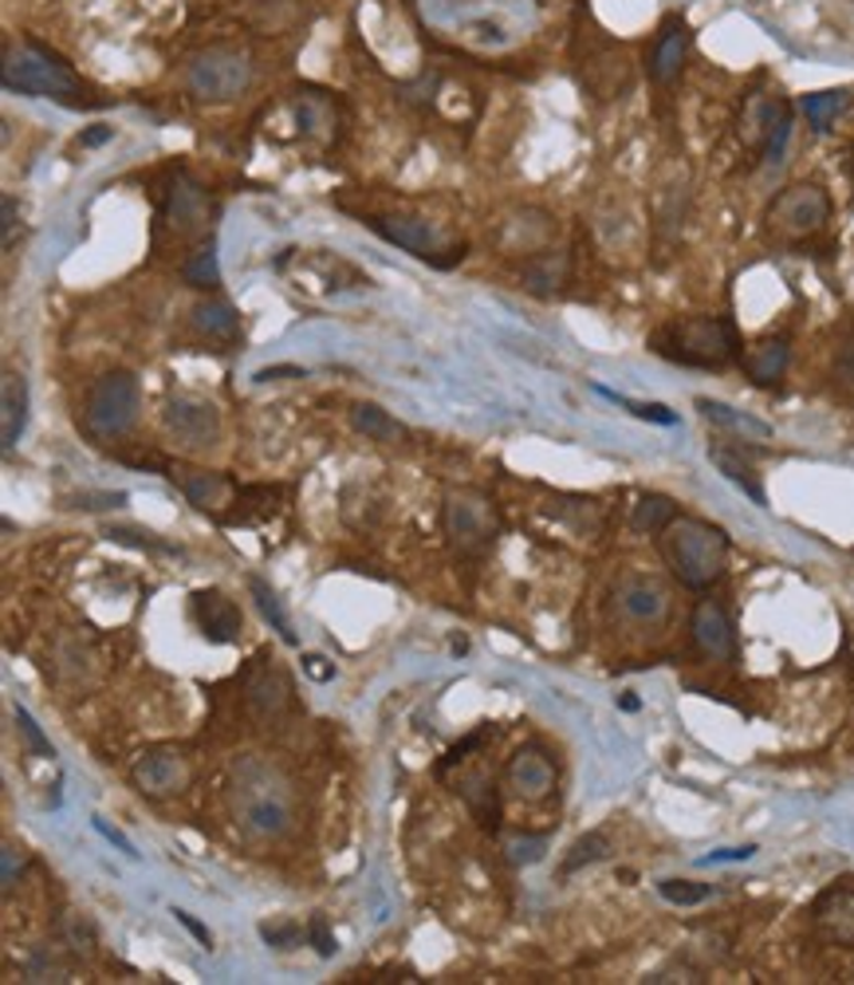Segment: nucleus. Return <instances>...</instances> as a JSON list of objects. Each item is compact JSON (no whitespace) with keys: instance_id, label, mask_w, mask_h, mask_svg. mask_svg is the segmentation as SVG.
I'll use <instances>...</instances> for the list:
<instances>
[{"instance_id":"nucleus-1","label":"nucleus","mask_w":854,"mask_h":985,"mask_svg":"<svg viewBox=\"0 0 854 985\" xmlns=\"http://www.w3.org/2000/svg\"><path fill=\"white\" fill-rule=\"evenodd\" d=\"M662 556H666L670 572L682 579L685 588L705 591L725 576L729 536L713 528L709 521H697V516H674L662 528Z\"/></svg>"},{"instance_id":"nucleus-2","label":"nucleus","mask_w":854,"mask_h":985,"mask_svg":"<svg viewBox=\"0 0 854 985\" xmlns=\"http://www.w3.org/2000/svg\"><path fill=\"white\" fill-rule=\"evenodd\" d=\"M654 355L682 367H702V371H720L729 367L740 355V335L732 327V319L717 316H693V319H674V324L657 327L650 335Z\"/></svg>"},{"instance_id":"nucleus-3","label":"nucleus","mask_w":854,"mask_h":985,"mask_svg":"<svg viewBox=\"0 0 854 985\" xmlns=\"http://www.w3.org/2000/svg\"><path fill=\"white\" fill-rule=\"evenodd\" d=\"M0 80H4L9 91L32 95V99H55V103H67V107H87V103L99 107L103 103V99H83V83L75 80L72 67L40 44H24L4 55Z\"/></svg>"},{"instance_id":"nucleus-4","label":"nucleus","mask_w":854,"mask_h":985,"mask_svg":"<svg viewBox=\"0 0 854 985\" xmlns=\"http://www.w3.org/2000/svg\"><path fill=\"white\" fill-rule=\"evenodd\" d=\"M138 410H143L138 379L130 371H110L95 379L83 418H87V430L95 438H123L138 422Z\"/></svg>"},{"instance_id":"nucleus-5","label":"nucleus","mask_w":854,"mask_h":985,"mask_svg":"<svg viewBox=\"0 0 854 985\" xmlns=\"http://www.w3.org/2000/svg\"><path fill=\"white\" fill-rule=\"evenodd\" d=\"M236 816L252 836H280L288 832L292 808L284 788H276L261 768H249L236 780Z\"/></svg>"},{"instance_id":"nucleus-6","label":"nucleus","mask_w":854,"mask_h":985,"mask_svg":"<svg viewBox=\"0 0 854 985\" xmlns=\"http://www.w3.org/2000/svg\"><path fill=\"white\" fill-rule=\"evenodd\" d=\"M831 221V198L827 190H819L811 181H800V186H788L780 198L768 209V226L772 233L788 237V241H800V237H811Z\"/></svg>"},{"instance_id":"nucleus-7","label":"nucleus","mask_w":854,"mask_h":985,"mask_svg":"<svg viewBox=\"0 0 854 985\" xmlns=\"http://www.w3.org/2000/svg\"><path fill=\"white\" fill-rule=\"evenodd\" d=\"M445 533L461 556H477L496 541V516L481 493H453L445 501Z\"/></svg>"},{"instance_id":"nucleus-8","label":"nucleus","mask_w":854,"mask_h":985,"mask_svg":"<svg viewBox=\"0 0 854 985\" xmlns=\"http://www.w3.org/2000/svg\"><path fill=\"white\" fill-rule=\"evenodd\" d=\"M189 87L198 91L201 99H233L249 87V60L241 52H213L198 55V64L189 67Z\"/></svg>"},{"instance_id":"nucleus-9","label":"nucleus","mask_w":854,"mask_h":985,"mask_svg":"<svg viewBox=\"0 0 854 985\" xmlns=\"http://www.w3.org/2000/svg\"><path fill=\"white\" fill-rule=\"evenodd\" d=\"M162 422L181 446L189 450H209V446L221 442V415H217L213 402L205 398H170L162 410Z\"/></svg>"},{"instance_id":"nucleus-10","label":"nucleus","mask_w":854,"mask_h":985,"mask_svg":"<svg viewBox=\"0 0 854 985\" xmlns=\"http://www.w3.org/2000/svg\"><path fill=\"white\" fill-rule=\"evenodd\" d=\"M614 607H619V615L626 624L657 627L670 615V588L657 576L634 572V576H626L619 588H614Z\"/></svg>"},{"instance_id":"nucleus-11","label":"nucleus","mask_w":854,"mask_h":985,"mask_svg":"<svg viewBox=\"0 0 854 985\" xmlns=\"http://www.w3.org/2000/svg\"><path fill=\"white\" fill-rule=\"evenodd\" d=\"M130 780L143 796H173L189 785V765L181 753L158 745V750L138 753L135 765H130Z\"/></svg>"},{"instance_id":"nucleus-12","label":"nucleus","mask_w":854,"mask_h":985,"mask_svg":"<svg viewBox=\"0 0 854 985\" xmlns=\"http://www.w3.org/2000/svg\"><path fill=\"white\" fill-rule=\"evenodd\" d=\"M375 229L387 237L390 244H398V249H405V253L422 256V261L441 264V269H445V261H441L437 253L465 256V249H450L445 237H441L437 229H433L430 221H422V218H375Z\"/></svg>"},{"instance_id":"nucleus-13","label":"nucleus","mask_w":854,"mask_h":985,"mask_svg":"<svg viewBox=\"0 0 854 985\" xmlns=\"http://www.w3.org/2000/svg\"><path fill=\"white\" fill-rule=\"evenodd\" d=\"M193 619H198L201 635H205L213 647H225V642H236L244 631L241 607L225 596V591H198L193 596Z\"/></svg>"},{"instance_id":"nucleus-14","label":"nucleus","mask_w":854,"mask_h":985,"mask_svg":"<svg viewBox=\"0 0 854 985\" xmlns=\"http://www.w3.org/2000/svg\"><path fill=\"white\" fill-rule=\"evenodd\" d=\"M508 785H513V793L520 800H544L556 788V765H551V757L544 750L528 745V750H520L508 761Z\"/></svg>"},{"instance_id":"nucleus-15","label":"nucleus","mask_w":854,"mask_h":985,"mask_svg":"<svg viewBox=\"0 0 854 985\" xmlns=\"http://www.w3.org/2000/svg\"><path fill=\"white\" fill-rule=\"evenodd\" d=\"M693 642H697L709 659H732V654H737V631H732L729 611L720 604H713V599L697 604V611H693Z\"/></svg>"},{"instance_id":"nucleus-16","label":"nucleus","mask_w":854,"mask_h":985,"mask_svg":"<svg viewBox=\"0 0 854 985\" xmlns=\"http://www.w3.org/2000/svg\"><path fill=\"white\" fill-rule=\"evenodd\" d=\"M689 40H693V32L682 17H670L666 24H662L654 52H650V75H654L657 83H670L677 72H682L685 55H689Z\"/></svg>"},{"instance_id":"nucleus-17","label":"nucleus","mask_w":854,"mask_h":985,"mask_svg":"<svg viewBox=\"0 0 854 985\" xmlns=\"http://www.w3.org/2000/svg\"><path fill=\"white\" fill-rule=\"evenodd\" d=\"M788 363H792V347H788V339H780V335H765V339H756V344L748 347L745 371L756 387H772V383L783 379Z\"/></svg>"},{"instance_id":"nucleus-18","label":"nucleus","mask_w":854,"mask_h":985,"mask_svg":"<svg viewBox=\"0 0 854 985\" xmlns=\"http://www.w3.org/2000/svg\"><path fill=\"white\" fill-rule=\"evenodd\" d=\"M0 410H4V453L17 450L20 434H24V422H28V383L24 375L9 371L4 375V390H0Z\"/></svg>"},{"instance_id":"nucleus-19","label":"nucleus","mask_w":854,"mask_h":985,"mask_svg":"<svg viewBox=\"0 0 854 985\" xmlns=\"http://www.w3.org/2000/svg\"><path fill=\"white\" fill-rule=\"evenodd\" d=\"M709 461H713V465H717L720 473H725V478L732 481V485H737V489H745V493L756 501V505H760V509L768 505V493H765V485H760V481H756V470H752V465H748L745 458H740V453L725 450V446H713V450H709Z\"/></svg>"},{"instance_id":"nucleus-20","label":"nucleus","mask_w":854,"mask_h":985,"mask_svg":"<svg viewBox=\"0 0 854 985\" xmlns=\"http://www.w3.org/2000/svg\"><path fill=\"white\" fill-rule=\"evenodd\" d=\"M193 324H198V332H205L209 339H225V344H233L236 335H241V316H236L225 300H209V304L193 307Z\"/></svg>"},{"instance_id":"nucleus-21","label":"nucleus","mask_w":854,"mask_h":985,"mask_svg":"<svg viewBox=\"0 0 854 985\" xmlns=\"http://www.w3.org/2000/svg\"><path fill=\"white\" fill-rule=\"evenodd\" d=\"M351 422L370 442H402L405 438V426L398 422V418H390L382 407H375V402H359V407L351 410Z\"/></svg>"},{"instance_id":"nucleus-22","label":"nucleus","mask_w":854,"mask_h":985,"mask_svg":"<svg viewBox=\"0 0 854 985\" xmlns=\"http://www.w3.org/2000/svg\"><path fill=\"white\" fill-rule=\"evenodd\" d=\"M697 410L709 418L713 426H725V430H740V434H752V438H772V426L760 422L752 415H740V410L725 407L717 398H697Z\"/></svg>"},{"instance_id":"nucleus-23","label":"nucleus","mask_w":854,"mask_h":985,"mask_svg":"<svg viewBox=\"0 0 854 985\" xmlns=\"http://www.w3.org/2000/svg\"><path fill=\"white\" fill-rule=\"evenodd\" d=\"M846 99H851V95H846L843 87L811 91V95H803V115H808V123L815 130H831V123L846 111Z\"/></svg>"},{"instance_id":"nucleus-24","label":"nucleus","mask_w":854,"mask_h":985,"mask_svg":"<svg viewBox=\"0 0 854 985\" xmlns=\"http://www.w3.org/2000/svg\"><path fill=\"white\" fill-rule=\"evenodd\" d=\"M563 281H567V256L563 253H544L524 269V284H528L531 292H540V296L556 292Z\"/></svg>"},{"instance_id":"nucleus-25","label":"nucleus","mask_w":854,"mask_h":985,"mask_svg":"<svg viewBox=\"0 0 854 985\" xmlns=\"http://www.w3.org/2000/svg\"><path fill=\"white\" fill-rule=\"evenodd\" d=\"M461 796H465L473 816H477L485 828H496V820H500V805H496V788L488 785V777L473 773L468 780H461Z\"/></svg>"},{"instance_id":"nucleus-26","label":"nucleus","mask_w":854,"mask_h":985,"mask_svg":"<svg viewBox=\"0 0 854 985\" xmlns=\"http://www.w3.org/2000/svg\"><path fill=\"white\" fill-rule=\"evenodd\" d=\"M201 213H205V198H201L198 186H193L189 178L173 181V190H170V218H173V226L181 221V229H193V226H198Z\"/></svg>"},{"instance_id":"nucleus-27","label":"nucleus","mask_w":854,"mask_h":985,"mask_svg":"<svg viewBox=\"0 0 854 985\" xmlns=\"http://www.w3.org/2000/svg\"><path fill=\"white\" fill-rule=\"evenodd\" d=\"M249 588H252V596H256V607H261V615L272 624V631H276L280 639L288 642V647H296L299 639H296V631H292V624H288V615H284V607H280L276 591H272L261 576H252V579H249Z\"/></svg>"},{"instance_id":"nucleus-28","label":"nucleus","mask_w":854,"mask_h":985,"mask_svg":"<svg viewBox=\"0 0 854 985\" xmlns=\"http://www.w3.org/2000/svg\"><path fill=\"white\" fill-rule=\"evenodd\" d=\"M674 516H677L674 501L650 493V497H642L639 505H634V513H630V525L639 528V533H662V528H666Z\"/></svg>"},{"instance_id":"nucleus-29","label":"nucleus","mask_w":854,"mask_h":985,"mask_svg":"<svg viewBox=\"0 0 854 985\" xmlns=\"http://www.w3.org/2000/svg\"><path fill=\"white\" fill-rule=\"evenodd\" d=\"M765 154H768V163H780L783 158V146H788V138H792V111L783 107V103H772V107L765 111Z\"/></svg>"},{"instance_id":"nucleus-30","label":"nucleus","mask_w":854,"mask_h":985,"mask_svg":"<svg viewBox=\"0 0 854 985\" xmlns=\"http://www.w3.org/2000/svg\"><path fill=\"white\" fill-rule=\"evenodd\" d=\"M181 489H186V497L193 501L198 509H213L221 505V493H225V478L221 473H205V470H193L181 478Z\"/></svg>"},{"instance_id":"nucleus-31","label":"nucleus","mask_w":854,"mask_h":985,"mask_svg":"<svg viewBox=\"0 0 854 985\" xmlns=\"http://www.w3.org/2000/svg\"><path fill=\"white\" fill-rule=\"evenodd\" d=\"M186 281L193 284V289H217V284H221V264H217L213 244H205V249H198V253L189 256Z\"/></svg>"},{"instance_id":"nucleus-32","label":"nucleus","mask_w":854,"mask_h":985,"mask_svg":"<svg viewBox=\"0 0 854 985\" xmlns=\"http://www.w3.org/2000/svg\"><path fill=\"white\" fill-rule=\"evenodd\" d=\"M607 848H611V843H607L603 832H591V836H583V840H576L571 843V856L563 859V876L587 868V863H594V859H603Z\"/></svg>"},{"instance_id":"nucleus-33","label":"nucleus","mask_w":854,"mask_h":985,"mask_svg":"<svg viewBox=\"0 0 854 985\" xmlns=\"http://www.w3.org/2000/svg\"><path fill=\"white\" fill-rule=\"evenodd\" d=\"M657 891H662V899H670V903H677V907H697L713 895V887L689 883V879H662Z\"/></svg>"},{"instance_id":"nucleus-34","label":"nucleus","mask_w":854,"mask_h":985,"mask_svg":"<svg viewBox=\"0 0 854 985\" xmlns=\"http://www.w3.org/2000/svg\"><path fill=\"white\" fill-rule=\"evenodd\" d=\"M599 390V395L603 398H614V402H622V407L630 410V415H639V418H646V422H657V426H677V415L670 407H662V402H634V398H622V395H614V390H607V387H594Z\"/></svg>"},{"instance_id":"nucleus-35","label":"nucleus","mask_w":854,"mask_h":985,"mask_svg":"<svg viewBox=\"0 0 854 985\" xmlns=\"http://www.w3.org/2000/svg\"><path fill=\"white\" fill-rule=\"evenodd\" d=\"M504 851H508L513 863H540L544 851H548V840L544 836H516V840L504 843Z\"/></svg>"},{"instance_id":"nucleus-36","label":"nucleus","mask_w":854,"mask_h":985,"mask_svg":"<svg viewBox=\"0 0 854 985\" xmlns=\"http://www.w3.org/2000/svg\"><path fill=\"white\" fill-rule=\"evenodd\" d=\"M17 725H20V733H24V742H28V745H32V753H36V757H55L52 742H48L44 733H40L36 717L28 714L24 705H17Z\"/></svg>"},{"instance_id":"nucleus-37","label":"nucleus","mask_w":854,"mask_h":985,"mask_svg":"<svg viewBox=\"0 0 854 985\" xmlns=\"http://www.w3.org/2000/svg\"><path fill=\"white\" fill-rule=\"evenodd\" d=\"M107 536H110V541H118V544H135V548L173 552L170 544L158 541V536H154V533H143V528H123V525H115V528H107Z\"/></svg>"},{"instance_id":"nucleus-38","label":"nucleus","mask_w":854,"mask_h":985,"mask_svg":"<svg viewBox=\"0 0 854 985\" xmlns=\"http://www.w3.org/2000/svg\"><path fill=\"white\" fill-rule=\"evenodd\" d=\"M261 939L268 942V946H276V950H296L304 934H299L296 922H284V926H272V922H264V926H261Z\"/></svg>"},{"instance_id":"nucleus-39","label":"nucleus","mask_w":854,"mask_h":985,"mask_svg":"<svg viewBox=\"0 0 854 985\" xmlns=\"http://www.w3.org/2000/svg\"><path fill=\"white\" fill-rule=\"evenodd\" d=\"M835 379L843 383V387H854V327L846 332V339L839 344V355H835Z\"/></svg>"},{"instance_id":"nucleus-40","label":"nucleus","mask_w":854,"mask_h":985,"mask_svg":"<svg viewBox=\"0 0 854 985\" xmlns=\"http://www.w3.org/2000/svg\"><path fill=\"white\" fill-rule=\"evenodd\" d=\"M20 868H24V859H17V848H9V843H4V851H0V891H4V895H9L12 887H17Z\"/></svg>"},{"instance_id":"nucleus-41","label":"nucleus","mask_w":854,"mask_h":985,"mask_svg":"<svg viewBox=\"0 0 854 985\" xmlns=\"http://www.w3.org/2000/svg\"><path fill=\"white\" fill-rule=\"evenodd\" d=\"M307 939H312V946H315V954H319V958H331V954H335V934H331V926H327L324 919H312V926H307Z\"/></svg>"},{"instance_id":"nucleus-42","label":"nucleus","mask_w":854,"mask_h":985,"mask_svg":"<svg viewBox=\"0 0 854 985\" xmlns=\"http://www.w3.org/2000/svg\"><path fill=\"white\" fill-rule=\"evenodd\" d=\"M756 843H745V848H717L709 856H702V868H713V863H740V859H752Z\"/></svg>"},{"instance_id":"nucleus-43","label":"nucleus","mask_w":854,"mask_h":985,"mask_svg":"<svg viewBox=\"0 0 854 985\" xmlns=\"http://www.w3.org/2000/svg\"><path fill=\"white\" fill-rule=\"evenodd\" d=\"M123 501L126 493H87V497H75V509H115Z\"/></svg>"},{"instance_id":"nucleus-44","label":"nucleus","mask_w":854,"mask_h":985,"mask_svg":"<svg viewBox=\"0 0 854 985\" xmlns=\"http://www.w3.org/2000/svg\"><path fill=\"white\" fill-rule=\"evenodd\" d=\"M95 832H99V836H103V840H110V843H115V848H118V851H126V856H130V859H138L135 843L126 840V836H123V832H115V828H110V824H107V820H95Z\"/></svg>"},{"instance_id":"nucleus-45","label":"nucleus","mask_w":854,"mask_h":985,"mask_svg":"<svg viewBox=\"0 0 854 985\" xmlns=\"http://www.w3.org/2000/svg\"><path fill=\"white\" fill-rule=\"evenodd\" d=\"M256 383H272V379H304V367H261L252 375Z\"/></svg>"},{"instance_id":"nucleus-46","label":"nucleus","mask_w":854,"mask_h":985,"mask_svg":"<svg viewBox=\"0 0 854 985\" xmlns=\"http://www.w3.org/2000/svg\"><path fill=\"white\" fill-rule=\"evenodd\" d=\"M170 914H173V919H178V922H181V926H186V931H189V934H193V939H198V942H205V946H209V931H205V926H201V922H198V919H193V914H189V911H181V907H173V911H170Z\"/></svg>"},{"instance_id":"nucleus-47","label":"nucleus","mask_w":854,"mask_h":985,"mask_svg":"<svg viewBox=\"0 0 854 985\" xmlns=\"http://www.w3.org/2000/svg\"><path fill=\"white\" fill-rule=\"evenodd\" d=\"M324 662H327V659H319V654H307V659H304L307 674H312V679H319V682L335 679V667H324Z\"/></svg>"},{"instance_id":"nucleus-48","label":"nucleus","mask_w":854,"mask_h":985,"mask_svg":"<svg viewBox=\"0 0 854 985\" xmlns=\"http://www.w3.org/2000/svg\"><path fill=\"white\" fill-rule=\"evenodd\" d=\"M0 206H4V244H12V229H17V201L4 198Z\"/></svg>"},{"instance_id":"nucleus-49","label":"nucleus","mask_w":854,"mask_h":985,"mask_svg":"<svg viewBox=\"0 0 854 985\" xmlns=\"http://www.w3.org/2000/svg\"><path fill=\"white\" fill-rule=\"evenodd\" d=\"M110 135H115V130H110V127H95V130H87V135H83L80 143H83V146H103Z\"/></svg>"},{"instance_id":"nucleus-50","label":"nucleus","mask_w":854,"mask_h":985,"mask_svg":"<svg viewBox=\"0 0 854 985\" xmlns=\"http://www.w3.org/2000/svg\"><path fill=\"white\" fill-rule=\"evenodd\" d=\"M619 705H622V710H639V698L622 694V698H619Z\"/></svg>"}]
</instances>
